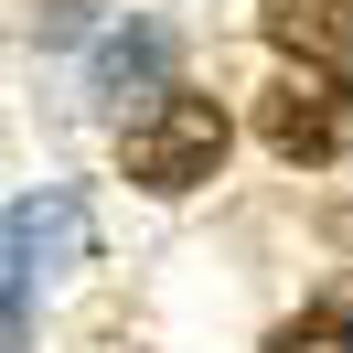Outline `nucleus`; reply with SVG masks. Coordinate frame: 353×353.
<instances>
[{"label": "nucleus", "mask_w": 353, "mask_h": 353, "mask_svg": "<svg viewBox=\"0 0 353 353\" xmlns=\"http://www.w3.org/2000/svg\"><path fill=\"white\" fill-rule=\"evenodd\" d=\"M225 108L214 97H193V86H172V97H150V108L118 129V172L139 182V193H193V182H214L225 172Z\"/></svg>", "instance_id": "1"}, {"label": "nucleus", "mask_w": 353, "mask_h": 353, "mask_svg": "<svg viewBox=\"0 0 353 353\" xmlns=\"http://www.w3.org/2000/svg\"><path fill=\"white\" fill-rule=\"evenodd\" d=\"M257 139L279 161H300V172H321V161H343L353 150V86L332 65H300V75H279V86L257 97Z\"/></svg>", "instance_id": "2"}, {"label": "nucleus", "mask_w": 353, "mask_h": 353, "mask_svg": "<svg viewBox=\"0 0 353 353\" xmlns=\"http://www.w3.org/2000/svg\"><path fill=\"white\" fill-rule=\"evenodd\" d=\"M86 246V214H75V193H11V214H0V279L11 289H43L54 268Z\"/></svg>", "instance_id": "3"}, {"label": "nucleus", "mask_w": 353, "mask_h": 353, "mask_svg": "<svg viewBox=\"0 0 353 353\" xmlns=\"http://www.w3.org/2000/svg\"><path fill=\"white\" fill-rule=\"evenodd\" d=\"M172 65H182L172 22H118L108 43L86 54V97L97 108H150V97H172Z\"/></svg>", "instance_id": "4"}, {"label": "nucleus", "mask_w": 353, "mask_h": 353, "mask_svg": "<svg viewBox=\"0 0 353 353\" xmlns=\"http://www.w3.org/2000/svg\"><path fill=\"white\" fill-rule=\"evenodd\" d=\"M257 32L289 54V65H332V75H353V0H268Z\"/></svg>", "instance_id": "5"}, {"label": "nucleus", "mask_w": 353, "mask_h": 353, "mask_svg": "<svg viewBox=\"0 0 353 353\" xmlns=\"http://www.w3.org/2000/svg\"><path fill=\"white\" fill-rule=\"evenodd\" d=\"M268 353H353V289H332V300L289 310V321L268 332Z\"/></svg>", "instance_id": "6"}]
</instances>
